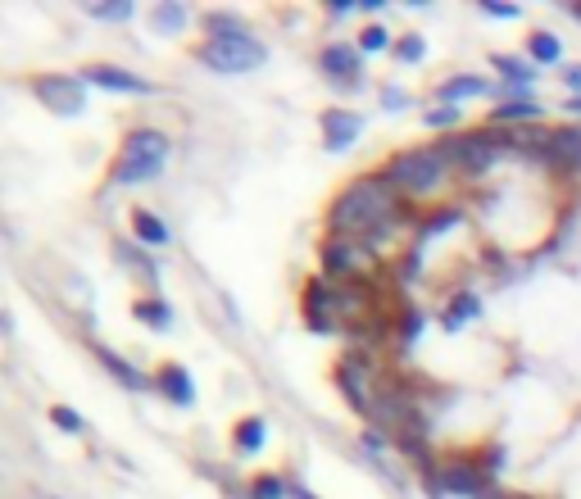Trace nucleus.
Segmentation results:
<instances>
[{
	"label": "nucleus",
	"instance_id": "412c9836",
	"mask_svg": "<svg viewBox=\"0 0 581 499\" xmlns=\"http://www.w3.org/2000/svg\"><path fill=\"white\" fill-rule=\"evenodd\" d=\"M541 109L536 105H518V100H509V105L495 109V123H527V118H536Z\"/></svg>",
	"mask_w": 581,
	"mask_h": 499
},
{
	"label": "nucleus",
	"instance_id": "473e14b6",
	"mask_svg": "<svg viewBox=\"0 0 581 499\" xmlns=\"http://www.w3.org/2000/svg\"><path fill=\"white\" fill-rule=\"evenodd\" d=\"M572 14H577V19H581V5H577V10H572Z\"/></svg>",
	"mask_w": 581,
	"mask_h": 499
},
{
	"label": "nucleus",
	"instance_id": "0eeeda50",
	"mask_svg": "<svg viewBox=\"0 0 581 499\" xmlns=\"http://www.w3.org/2000/svg\"><path fill=\"white\" fill-rule=\"evenodd\" d=\"M82 78L105 87V91H123V96H150V91H155V82L137 78V73H128V69H114V64H91Z\"/></svg>",
	"mask_w": 581,
	"mask_h": 499
},
{
	"label": "nucleus",
	"instance_id": "f257e3e1",
	"mask_svg": "<svg viewBox=\"0 0 581 499\" xmlns=\"http://www.w3.org/2000/svg\"><path fill=\"white\" fill-rule=\"evenodd\" d=\"M391 186L382 182V177H359L355 186H345L341 196H336L332 214H327V227H332L341 241H350L355 232H364V227H377L391 218Z\"/></svg>",
	"mask_w": 581,
	"mask_h": 499
},
{
	"label": "nucleus",
	"instance_id": "6e6552de",
	"mask_svg": "<svg viewBox=\"0 0 581 499\" xmlns=\"http://www.w3.org/2000/svg\"><path fill=\"white\" fill-rule=\"evenodd\" d=\"M364 132V114H350V109H327L323 114V141L327 150H345L350 141Z\"/></svg>",
	"mask_w": 581,
	"mask_h": 499
},
{
	"label": "nucleus",
	"instance_id": "a211bd4d",
	"mask_svg": "<svg viewBox=\"0 0 581 499\" xmlns=\"http://www.w3.org/2000/svg\"><path fill=\"white\" fill-rule=\"evenodd\" d=\"M87 14H91V19L123 23V19H132V14H137V5H132V0H114V5H87Z\"/></svg>",
	"mask_w": 581,
	"mask_h": 499
},
{
	"label": "nucleus",
	"instance_id": "423d86ee",
	"mask_svg": "<svg viewBox=\"0 0 581 499\" xmlns=\"http://www.w3.org/2000/svg\"><path fill=\"white\" fill-rule=\"evenodd\" d=\"M500 141L491 137V132H468V137H454V141H445L441 146V155L445 159H459L468 173H486V168L500 159Z\"/></svg>",
	"mask_w": 581,
	"mask_h": 499
},
{
	"label": "nucleus",
	"instance_id": "cd10ccee",
	"mask_svg": "<svg viewBox=\"0 0 581 499\" xmlns=\"http://www.w3.org/2000/svg\"><path fill=\"white\" fill-rule=\"evenodd\" d=\"M495 64H500V69L509 73V78H518V82L532 78V69H527V64H518V59H509V55H495Z\"/></svg>",
	"mask_w": 581,
	"mask_h": 499
},
{
	"label": "nucleus",
	"instance_id": "4be33fe9",
	"mask_svg": "<svg viewBox=\"0 0 581 499\" xmlns=\"http://www.w3.org/2000/svg\"><path fill=\"white\" fill-rule=\"evenodd\" d=\"M137 318H146V323H155V327H168V323H173L168 304H159V300H137Z\"/></svg>",
	"mask_w": 581,
	"mask_h": 499
},
{
	"label": "nucleus",
	"instance_id": "4468645a",
	"mask_svg": "<svg viewBox=\"0 0 581 499\" xmlns=\"http://www.w3.org/2000/svg\"><path fill=\"white\" fill-rule=\"evenodd\" d=\"M532 59H536V64H559L563 41L554 37V32H532Z\"/></svg>",
	"mask_w": 581,
	"mask_h": 499
},
{
	"label": "nucleus",
	"instance_id": "1a4fd4ad",
	"mask_svg": "<svg viewBox=\"0 0 581 499\" xmlns=\"http://www.w3.org/2000/svg\"><path fill=\"white\" fill-rule=\"evenodd\" d=\"M155 386H159V395H164L168 404H182V409L196 404V382H191V372L182 368V363H164Z\"/></svg>",
	"mask_w": 581,
	"mask_h": 499
},
{
	"label": "nucleus",
	"instance_id": "ddd939ff",
	"mask_svg": "<svg viewBox=\"0 0 581 499\" xmlns=\"http://www.w3.org/2000/svg\"><path fill=\"white\" fill-rule=\"evenodd\" d=\"M132 232H137V241H146V245H168V227L159 223L155 214H146V209L132 214Z\"/></svg>",
	"mask_w": 581,
	"mask_h": 499
},
{
	"label": "nucleus",
	"instance_id": "5701e85b",
	"mask_svg": "<svg viewBox=\"0 0 581 499\" xmlns=\"http://www.w3.org/2000/svg\"><path fill=\"white\" fill-rule=\"evenodd\" d=\"M50 422H55L60 431H69V436H78V431H82V418L73 409H64V404H55V409H50Z\"/></svg>",
	"mask_w": 581,
	"mask_h": 499
},
{
	"label": "nucleus",
	"instance_id": "f8f14e48",
	"mask_svg": "<svg viewBox=\"0 0 581 499\" xmlns=\"http://www.w3.org/2000/svg\"><path fill=\"white\" fill-rule=\"evenodd\" d=\"M355 69H359L355 50H345V46H327L323 50V73H327V78H355Z\"/></svg>",
	"mask_w": 581,
	"mask_h": 499
},
{
	"label": "nucleus",
	"instance_id": "bb28decb",
	"mask_svg": "<svg viewBox=\"0 0 581 499\" xmlns=\"http://www.w3.org/2000/svg\"><path fill=\"white\" fill-rule=\"evenodd\" d=\"M286 495V486L277 477H259L255 481V499H282Z\"/></svg>",
	"mask_w": 581,
	"mask_h": 499
},
{
	"label": "nucleus",
	"instance_id": "6ab92c4d",
	"mask_svg": "<svg viewBox=\"0 0 581 499\" xmlns=\"http://www.w3.org/2000/svg\"><path fill=\"white\" fill-rule=\"evenodd\" d=\"M155 28L159 32H182V28H187V10H182V5H159V10H155Z\"/></svg>",
	"mask_w": 581,
	"mask_h": 499
},
{
	"label": "nucleus",
	"instance_id": "c85d7f7f",
	"mask_svg": "<svg viewBox=\"0 0 581 499\" xmlns=\"http://www.w3.org/2000/svg\"><path fill=\"white\" fill-rule=\"evenodd\" d=\"M454 118H459V109H454V105H441V109H432V114H427V128H450Z\"/></svg>",
	"mask_w": 581,
	"mask_h": 499
},
{
	"label": "nucleus",
	"instance_id": "7ed1b4c3",
	"mask_svg": "<svg viewBox=\"0 0 581 499\" xmlns=\"http://www.w3.org/2000/svg\"><path fill=\"white\" fill-rule=\"evenodd\" d=\"M164 159H168L164 132H155V128L128 132V141H123V150H119V164H114V186L146 182V177H155L159 168H164Z\"/></svg>",
	"mask_w": 581,
	"mask_h": 499
},
{
	"label": "nucleus",
	"instance_id": "f3484780",
	"mask_svg": "<svg viewBox=\"0 0 581 499\" xmlns=\"http://www.w3.org/2000/svg\"><path fill=\"white\" fill-rule=\"evenodd\" d=\"M550 150H559L563 159H577V164H581V132H577V128L550 132Z\"/></svg>",
	"mask_w": 581,
	"mask_h": 499
},
{
	"label": "nucleus",
	"instance_id": "b1692460",
	"mask_svg": "<svg viewBox=\"0 0 581 499\" xmlns=\"http://www.w3.org/2000/svg\"><path fill=\"white\" fill-rule=\"evenodd\" d=\"M473 314H477V300H473V295H463V300H454V309H450V314H445V327H450V332H454V327H459L463 318H473Z\"/></svg>",
	"mask_w": 581,
	"mask_h": 499
},
{
	"label": "nucleus",
	"instance_id": "9b49d317",
	"mask_svg": "<svg viewBox=\"0 0 581 499\" xmlns=\"http://www.w3.org/2000/svg\"><path fill=\"white\" fill-rule=\"evenodd\" d=\"M441 481L454 490V495H482V490H486V477H482V472H477V468H463V463L445 468Z\"/></svg>",
	"mask_w": 581,
	"mask_h": 499
},
{
	"label": "nucleus",
	"instance_id": "dca6fc26",
	"mask_svg": "<svg viewBox=\"0 0 581 499\" xmlns=\"http://www.w3.org/2000/svg\"><path fill=\"white\" fill-rule=\"evenodd\" d=\"M482 91H491L486 87L482 78H468V73H463V78H450L441 87V100H468V96H482Z\"/></svg>",
	"mask_w": 581,
	"mask_h": 499
},
{
	"label": "nucleus",
	"instance_id": "393cba45",
	"mask_svg": "<svg viewBox=\"0 0 581 499\" xmlns=\"http://www.w3.org/2000/svg\"><path fill=\"white\" fill-rule=\"evenodd\" d=\"M423 37H414V32H409V37H400V46H395V55L404 59V64H418V59H423Z\"/></svg>",
	"mask_w": 581,
	"mask_h": 499
},
{
	"label": "nucleus",
	"instance_id": "2f4dec72",
	"mask_svg": "<svg viewBox=\"0 0 581 499\" xmlns=\"http://www.w3.org/2000/svg\"><path fill=\"white\" fill-rule=\"evenodd\" d=\"M291 495H296V499H318V495H309L305 486H291Z\"/></svg>",
	"mask_w": 581,
	"mask_h": 499
},
{
	"label": "nucleus",
	"instance_id": "f03ea898",
	"mask_svg": "<svg viewBox=\"0 0 581 499\" xmlns=\"http://www.w3.org/2000/svg\"><path fill=\"white\" fill-rule=\"evenodd\" d=\"M214 37L200 46V64L214 73H250L264 64V41H255L250 32H241L232 19H209Z\"/></svg>",
	"mask_w": 581,
	"mask_h": 499
},
{
	"label": "nucleus",
	"instance_id": "7c9ffc66",
	"mask_svg": "<svg viewBox=\"0 0 581 499\" xmlns=\"http://www.w3.org/2000/svg\"><path fill=\"white\" fill-rule=\"evenodd\" d=\"M568 87H572V91H581V69H568Z\"/></svg>",
	"mask_w": 581,
	"mask_h": 499
},
{
	"label": "nucleus",
	"instance_id": "2eb2a0df",
	"mask_svg": "<svg viewBox=\"0 0 581 499\" xmlns=\"http://www.w3.org/2000/svg\"><path fill=\"white\" fill-rule=\"evenodd\" d=\"M264 418H246V422H241V427H237V450L241 454H255V450H264Z\"/></svg>",
	"mask_w": 581,
	"mask_h": 499
},
{
	"label": "nucleus",
	"instance_id": "a878e982",
	"mask_svg": "<svg viewBox=\"0 0 581 499\" xmlns=\"http://www.w3.org/2000/svg\"><path fill=\"white\" fill-rule=\"evenodd\" d=\"M359 46H364V55H377V50H386V28H364V37H359Z\"/></svg>",
	"mask_w": 581,
	"mask_h": 499
},
{
	"label": "nucleus",
	"instance_id": "20e7f679",
	"mask_svg": "<svg viewBox=\"0 0 581 499\" xmlns=\"http://www.w3.org/2000/svg\"><path fill=\"white\" fill-rule=\"evenodd\" d=\"M441 177H445V155H441V150H400V155L386 164V182L404 186V191H414V196L436 191Z\"/></svg>",
	"mask_w": 581,
	"mask_h": 499
},
{
	"label": "nucleus",
	"instance_id": "c756f323",
	"mask_svg": "<svg viewBox=\"0 0 581 499\" xmlns=\"http://www.w3.org/2000/svg\"><path fill=\"white\" fill-rule=\"evenodd\" d=\"M482 10L491 14V19H518V5H504V0H486Z\"/></svg>",
	"mask_w": 581,
	"mask_h": 499
},
{
	"label": "nucleus",
	"instance_id": "aec40b11",
	"mask_svg": "<svg viewBox=\"0 0 581 499\" xmlns=\"http://www.w3.org/2000/svg\"><path fill=\"white\" fill-rule=\"evenodd\" d=\"M100 359H105V368H109V372H114V377H119V382H123V386H132V391H141V386H146V377H137V372H132V368H128V363H123V359H119V354H109V350H105V354H100Z\"/></svg>",
	"mask_w": 581,
	"mask_h": 499
},
{
	"label": "nucleus",
	"instance_id": "39448f33",
	"mask_svg": "<svg viewBox=\"0 0 581 499\" xmlns=\"http://www.w3.org/2000/svg\"><path fill=\"white\" fill-rule=\"evenodd\" d=\"M32 96H37L50 114L73 118L87 109V78H82V73L78 78H69V73H41V78H32Z\"/></svg>",
	"mask_w": 581,
	"mask_h": 499
},
{
	"label": "nucleus",
	"instance_id": "9d476101",
	"mask_svg": "<svg viewBox=\"0 0 581 499\" xmlns=\"http://www.w3.org/2000/svg\"><path fill=\"white\" fill-rule=\"evenodd\" d=\"M364 250H359L355 241H332L323 250V264H327V273H359L364 268Z\"/></svg>",
	"mask_w": 581,
	"mask_h": 499
}]
</instances>
